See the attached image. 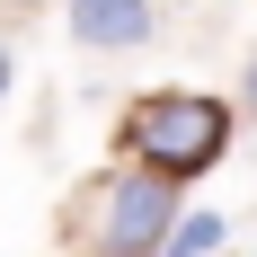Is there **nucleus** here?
<instances>
[{"label": "nucleus", "mask_w": 257, "mask_h": 257, "mask_svg": "<svg viewBox=\"0 0 257 257\" xmlns=\"http://www.w3.org/2000/svg\"><path fill=\"white\" fill-rule=\"evenodd\" d=\"M133 151H142V169L151 178H204L213 160H222V142H231V106L222 98H195V89H169V98H142L133 106Z\"/></svg>", "instance_id": "nucleus-1"}, {"label": "nucleus", "mask_w": 257, "mask_h": 257, "mask_svg": "<svg viewBox=\"0 0 257 257\" xmlns=\"http://www.w3.org/2000/svg\"><path fill=\"white\" fill-rule=\"evenodd\" d=\"M239 98H248V115H257V53H248V80H239Z\"/></svg>", "instance_id": "nucleus-5"}, {"label": "nucleus", "mask_w": 257, "mask_h": 257, "mask_svg": "<svg viewBox=\"0 0 257 257\" xmlns=\"http://www.w3.org/2000/svg\"><path fill=\"white\" fill-rule=\"evenodd\" d=\"M213 239H222V222H213V213H186L178 231H169V248H160V257H204Z\"/></svg>", "instance_id": "nucleus-4"}, {"label": "nucleus", "mask_w": 257, "mask_h": 257, "mask_svg": "<svg viewBox=\"0 0 257 257\" xmlns=\"http://www.w3.org/2000/svg\"><path fill=\"white\" fill-rule=\"evenodd\" d=\"M0 98H9V45H0Z\"/></svg>", "instance_id": "nucleus-6"}, {"label": "nucleus", "mask_w": 257, "mask_h": 257, "mask_svg": "<svg viewBox=\"0 0 257 257\" xmlns=\"http://www.w3.org/2000/svg\"><path fill=\"white\" fill-rule=\"evenodd\" d=\"M169 231H178V186L169 178H151V169L106 178V231H98L106 257H160Z\"/></svg>", "instance_id": "nucleus-2"}, {"label": "nucleus", "mask_w": 257, "mask_h": 257, "mask_svg": "<svg viewBox=\"0 0 257 257\" xmlns=\"http://www.w3.org/2000/svg\"><path fill=\"white\" fill-rule=\"evenodd\" d=\"M71 36L98 53H133L151 45V0H71Z\"/></svg>", "instance_id": "nucleus-3"}]
</instances>
